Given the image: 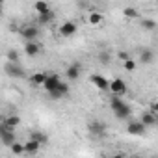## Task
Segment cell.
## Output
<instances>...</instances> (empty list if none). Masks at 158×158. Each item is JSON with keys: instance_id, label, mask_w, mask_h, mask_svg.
I'll list each match as a JSON object with an SVG mask.
<instances>
[{"instance_id": "cell-1", "label": "cell", "mask_w": 158, "mask_h": 158, "mask_svg": "<svg viewBox=\"0 0 158 158\" xmlns=\"http://www.w3.org/2000/svg\"><path fill=\"white\" fill-rule=\"evenodd\" d=\"M110 108L114 110V114H115L117 119H127V117H130V114H132V108H130L119 95H114V97H112Z\"/></svg>"}, {"instance_id": "cell-2", "label": "cell", "mask_w": 158, "mask_h": 158, "mask_svg": "<svg viewBox=\"0 0 158 158\" xmlns=\"http://www.w3.org/2000/svg\"><path fill=\"white\" fill-rule=\"evenodd\" d=\"M89 82H91L97 89L104 91V89H110V82H112V80H108V78L102 76V74H91V76H89Z\"/></svg>"}, {"instance_id": "cell-3", "label": "cell", "mask_w": 158, "mask_h": 158, "mask_svg": "<svg viewBox=\"0 0 158 158\" xmlns=\"http://www.w3.org/2000/svg\"><path fill=\"white\" fill-rule=\"evenodd\" d=\"M128 134L130 136H143L145 134V130H147V125L139 119V121H130L128 123Z\"/></svg>"}, {"instance_id": "cell-4", "label": "cell", "mask_w": 158, "mask_h": 158, "mask_svg": "<svg viewBox=\"0 0 158 158\" xmlns=\"http://www.w3.org/2000/svg\"><path fill=\"white\" fill-rule=\"evenodd\" d=\"M76 30H78V26L73 21H65V23L60 24V35L61 37H73L76 34Z\"/></svg>"}, {"instance_id": "cell-5", "label": "cell", "mask_w": 158, "mask_h": 158, "mask_svg": "<svg viewBox=\"0 0 158 158\" xmlns=\"http://www.w3.org/2000/svg\"><path fill=\"white\" fill-rule=\"evenodd\" d=\"M110 91H112L114 95H119V97L127 95V84H125V80H121V78L112 80V82H110Z\"/></svg>"}, {"instance_id": "cell-6", "label": "cell", "mask_w": 158, "mask_h": 158, "mask_svg": "<svg viewBox=\"0 0 158 158\" xmlns=\"http://www.w3.org/2000/svg\"><path fill=\"white\" fill-rule=\"evenodd\" d=\"M21 35L26 39V41H35L37 35H39V28L35 24H26L23 30H21Z\"/></svg>"}, {"instance_id": "cell-7", "label": "cell", "mask_w": 158, "mask_h": 158, "mask_svg": "<svg viewBox=\"0 0 158 158\" xmlns=\"http://www.w3.org/2000/svg\"><path fill=\"white\" fill-rule=\"evenodd\" d=\"M61 84V80H60V76L58 74H54V73H50L48 76H47V80H45V84H43V88L50 93V91H54L58 86Z\"/></svg>"}, {"instance_id": "cell-8", "label": "cell", "mask_w": 158, "mask_h": 158, "mask_svg": "<svg viewBox=\"0 0 158 158\" xmlns=\"http://www.w3.org/2000/svg\"><path fill=\"white\" fill-rule=\"evenodd\" d=\"M88 130H89L91 136H104L106 125L101 123V121H91V123H88Z\"/></svg>"}, {"instance_id": "cell-9", "label": "cell", "mask_w": 158, "mask_h": 158, "mask_svg": "<svg viewBox=\"0 0 158 158\" xmlns=\"http://www.w3.org/2000/svg\"><path fill=\"white\" fill-rule=\"evenodd\" d=\"M6 73H8L10 76H13V78H23V76H24V71L21 69V65H19L17 61H10V63L6 65Z\"/></svg>"}, {"instance_id": "cell-10", "label": "cell", "mask_w": 158, "mask_h": 158, "mask_svg": "<svg viewBox=\"0 0 158 158\" xmlns=\"http://www.w3.org/2000/svg\"><path fill=\"white\" fill-rule=\"evenodd\" d=\"M48 95H50V99H54V101H60V99L67 97V95H69V84H63V82H61V84H60L54 91H50Z\"/></svg>"}, {"instance_id": "cell-11", "label": "cell", "mask_w": 158, "mask_h": 158, "mask_svg": "<svg viewBox=\"0 0 158 158\" xmlns=\"http://www.w3.org/2000/svg\"><path fill=\"white\" fill-rule=\"evenodd\" d=\"M39 149H41V143H39V141H35V139H32V138L24 143V151H26V154H28V156L37 154V152H39Z\"/></svg>"}, {"instance_id": "cell-12", "label": "cell", "mask_w": 158, "mask_h": 158, "mask_svg": "<svg viewBox=\"0 0 158 158\" xmlns=\"http://www.w3.org/2000/svg\"><path fill=\"white\" fill-rule=\"evenodd\" d=\"M65 74H67V78H69L71 82L78 80V78H80V65H78V63L69 65V67H67V71H65Z\"/></svg>"}, {"instance_id": "cell-13", "label": "cell", "mask_w": 158, "mask_h": 158, "mask_svg": "<svg viewBox=\"0 0 158 158\" xmlns=\"http://www.w3.org/2000/svg\"><path fill=\"white\" fill-rule=\"evenodd\" d=\"M47 76H48V73H34L32 76H30V84L32 86H43L45 84V80H47Z\"/></svg>"}, {"instance_id": "cell-14", "label": "cell", "mask_w": 158, "mask_h": 158, "mask_svg": "<svg viewBox=\"0 0 158 158\" xmlns=\"http://www.w3.org/2000/svg\"><path fill=\"white\" fill-rule=\"evenodd\" d=\"M88 21H89V24L99 26V24H102V23H104V15H102V13H99V11H89Z\"/></svg>"}, {"instance_id": "cell-15", "label": "cell", "mask_w": 158, "mask_h": 158, "mask_svg": "<svg viewBox=\"0 0 158 158\" xmlns=\"http://www.w3.org/2000/svg\"><path fill=\"white\" fill-rule=\"evenodd\" d=\"M24 52H26L30 58H34V56L39 54V45H37L35 41H26V45H24Z\"/></svg>"}, {"instance_id": "cell-16", "label": "cell", "mask_w": 158, "mask_h": 158, "mask_svg": "<svg viewBox=\"0 0 158 158\" xmlns=\"http://www.w3.org/2000/svg\"><path fill=\"white\" fill-rule=\"evenodd\" d=\"M141 121L147 125V128H149V127H154V125H156V114H154L152 110H151V112H143V114H141Z\"/></svg>"}, {"instance_id": "cell-17", "label": "cell", "mask_w": 158, "mask_h": 158, "mask_svg": "<svg viewBox=\"0 0 158 158\" xmlns=\"http://www.w3.org/2000/svg\"><path fill=\"white\" fill-rule=\"evenodd\" d=\"M34 10L41 15V13H47V11H50V6H48V2H45V0H37V2L34 4Z\"/></svg>"}, {"instance_id": "cell-18", "label": "cell", "mask_w": 158, "mask_h": 158, "mask_svg": "<svg viewBox=\"0 0 158 158\" xmlns=\"http://www.w3.org/2000/svg\"><path fill=\"white\" fill-rule=\"evenodd\" d=\"M2 123L8 125V127H11V128H17V127L21 125V117H19V115H8Z\"/></svg>"}, {"instance_id": "cell-19", "label": "cell", "mask_w": 158, "mask_h": 158, "mask_svg": "<svg viewBox=\"0 0 158 158\" xmlns=\"http://www.w3.org/2000/svg\"><path fill=\"white\" fill-rule=\"evenodd\" d=\"M30 138H32V139H35V141H39L41 145L48 143V136H47L45 132H37V130H34V132L30 134Z\"/></svg>"}, {"instance_id": "cell-20", "label": "cell", "mask_w": 158, "mask_h": 158, "mask_svg": "<svg viewBox=\"0 0 158 158\" xmlns=\"http://www.w3.org/2000/svg\"><path fill=\"white\" fill-rule=\"evenodd\" d=\"M123 15H125V19H132V21L139 17L138 10H136V8H132V6H127V8L123 10Z\"/></svg>"}, {"instance_id": "cell-21", "label": "cell", "mask_w": 158, "mask_h": 158, "mask_svg": "<svg viewBox=\"0 0 158 158\" xmlns=\"http://www.w3.org/2000/svg\"><path fill=\"white\" fill-rule=\"evenodd\" d=\"M37 21H39V24H48V23H52V21H54V11L50 10V11H47V13H41Z\"/></svg>"}, {"instance_id": "cell-22", "label": "cell", "mask_w": 158, "mask_h": 158, "mask_svg": "<svg viewBox=\"0 0 158 158\" xmlns=\"http://www.w3.org/2000/svg\"><path fill=\"white\" fill-rule=\"evenodd\" d=\"M10 149H11V152H13L15 156H23V154H26V151H24V143H17V141H15Z\"/></svg>"}, {"instance_id": "cell-23", "label": "cell", "mask_w": 158, "mask_h": 158, "mask_svg": "<svg viewBox=\"0 0 158 158\" xmlns=\"http://www.w3.org/2000/svg\"><path fill=\"white\" fill-rule=\"evenodd\" d=\"M136 67H138V65H136V61H134L132 58H128V60H125V61H123V69H125V71H128V73H134V71H136Z\"/></svg>"}, {"instance_id": "cell-24", "label": "cell", "mask_w": 158, "mask_h": 158, "mask_svg": "<svg viewBox=\"0 0 158 158\" xmlns=\"http://www.w3.org/2000/svg\"><path fill=\"white\" fill-rule=\"evenodd\" d=\"M141 28H143V30H154V28H156V21H152V19H143V21H141Z\"/></svg>"}, {"instance_id": "cell-25", "label": "cell", "mask_w": 158, "mask_h": 158, "mask_svg": "<svg viewBox=\"0 0 158 158\" xmlns=\"http://www.w3.org/2000/svg\"><path fill=\"white\" fill-rule=\"evenodd\" d=\"M152 60H154L152 50H143V52H141V61H143V63H151Z\"/></svg>"}, {"instance_id": "cell-26", "label": "cell", "mask_w": 158, "mask_h": 158, "mask_svg": "<svg viewBox=\"0 0 158 158\" xmlns=\"http://www.w3.org/2000/svg\"><path fill=\"white\" fill-rule=\"evenodd\" d=\"M99 61L104 63V65L110 63V54H108V52H101V54H99Z\"/></svg>"}, {"instance_id": "cell-27", "label": "cell", "mask_w": 158, "mask_h": 158, "mask_svg": "<svg viewBox=\"0 0 158 158\" xmlns=\"http://www.w3.org/2000/svg\"><path fill=\"white\" fill-rule=\"evenodd\" d=\"M8 60H10V61H19V54H17L15 50H10V52H8Z\"/></svg>"}, {"instance_id": "cell-28", "label": "cell", "mask_w": 158, "mask_h": 158, "mask_svg": "<svg viewBox=\"0 0 158 158\" xmlns=\"http://www.w3.org/2000/svg\"><path fill=\"white\" fill-rule=\"evenodd\" d=\"M117 58H119L121 61H125V60H128V58H130V54H128L127 50H119V52H117Z\"/></svg>"}, {"instance_id": "cell-29", "label": "cell", "mask_w": 158, "mask_h": 158, "mask_svg": "<svg viewBox=\"0 0 158 158\" xmlns=\"http://www.w3.org/2000/svg\"><path fill=\"white\" fill-rule=\"evenodd\" d=\"M151 110H152V112H154V114L158 115V101H156V102H154V104L151 106Z\"/></svg>"}, {"instance_id": "cell-30", "label": "cell", "mask_w": 158, "mask_h": 158, "mask_svg": "<svg viewBox=\"0 0 158 158\" xmlns=\"http://www.w3.org/2000/svg\"><path fill=\"white\" fill-rule=\"evenodd\" d=\"M4 2H6V0H2V4H4Z\"/></svg>"}]
</instances>
